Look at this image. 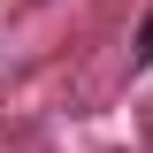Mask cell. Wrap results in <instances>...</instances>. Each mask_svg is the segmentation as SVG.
<instances>
[{
    "label": "cell",
    "mask_w": 153,
    "mask_h": 153,
    "mask_svg": "<svg viewBox=\"0 0 153 153\" xmlns=\"http://www.w3.org/2000/svg\"><path fill=\"white\" fill-rule=\"evenodd\" d=\"M153 54V16H146V31H138V61H146Z\"/></svg>",
    "instance_id": "6da1fadb"
}]
</instances>
